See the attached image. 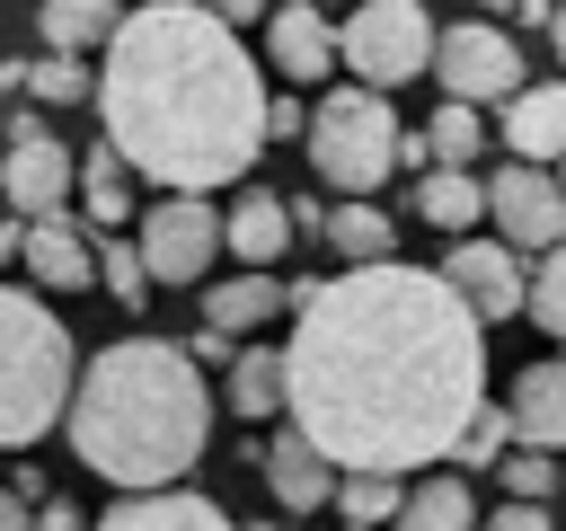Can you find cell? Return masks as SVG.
Masks as SVG:
<instances>
[{
	"instance_id": "d590c367",
	"label": "cell",
	"mask_w": 566,
	"mask_h": 531,
	"mask_svg": "<svg viewBox=\"0 0 566 531\" xmlns=\"http://www.w3.org/2000/svg\"><path fill=\"white\" fill-rule=\"evenodd\" d=\"M0 531H35V513H27V496H18V487H0Z\"/></svg>"
},
{
	"instance_id": "ab89813d",
	"label": "cell",
	"mask_w": 566,
	"mask_h": 531,
	"mask_svg": "<svg viewBox=\"0 0 566 531\" xmlns=\"http://www.w3.org/2000/svg\"><path fill=\"white\" fill-rule=\"evenodd\" d=\"M548 44H557V62H566V0L548 9Z\"/></svg>"
},
{
	"instance_id": "ee69618b",
	"label": "cell",
	"mask_w": 566,
	"mask_h": 531,
	"mask_svg": "<svg viewBox=\"0 0 566 531\" xmlns=\"http://www.w3.org/2000/svg\"><path fill=\"white\" fill-rule=\"evenodd\" d=\"M548 9H557V0H548Z\"/></svg>"
},
{
	"instance_id": "836d02e7",
	"label": "cell",
	"mask_w": 566,
	"mask_h": 531,
	"mask_svg": "<svg viewBox=\"0 0 566 531\" xmlns=\"http://www.w3.org/2000/svg\"><path fill=\"white\" fill-rule=\"evenodd\" d=\"M301 124H310V106H301V97H265V142H292Z\"/></svg>"
},
{
	"instance_id": "f1b7e54d",
	"label": "cell",
	"mask_w": 566,
	"mask_h": 531,
	"mask_svg": "<svg viewBox=\"0 0 566 531\" xmlns=\"http://www.w3.org/2000/svg\"><path fill=\"white\" fill-rule=\"evenodd\" d=\"M504 451H513V416L478 398V407H469V425L451 434V460H460V469H495Z\"/></svg>"
},
{
	"instance_id": "4316f807",
	"label": "cell",
	"mask_w": 566,
	"mask_h": 531,
	"mask_svg": "<svg viewBox=\"0 0 566 531\" xmlns=\"http://www.w3.org/2000/svg\"><path fill=\"white\" fill-rule=\"evenodd\" d=\"M478 150H486V115H478L469 97L433 106V124H424V159H451V168H469Z\"/></svg>"
},
{
	"instance_id": "3957f363",
	"label": "cell",
	"mask_w": 566,
	"mask_h": 531,
	"mask_svg": "<svg viewBox=\"0 0 566 531\" xmlns=\"http://www.w3.org/2000/svg\"><path fill=\"white\" fill-rule=\"evenodd\" d=\"M71 460L106 487H177L212 451V381L168 336H115L71 372L62 398Z\"/></svg>"
},
{
	"instance_id": "7c38bea8",
	"label": "cell",
	"mask_w": 566,
	"mask_h": 531,
	"mask_svg": "<svg viewBox=\"0 0 566 531\" xmlns=\"http://www.w3.org/2000/svg\"><path fill=\"white\" fill-rule=\"evenodd\" d=\"M18 266L35 274V292H80L97 283V230H80L71 212H35L18 230Z\"/></svg>"
},
{
	"instance_id": "44dd1931",
	"label": "cell",
	"mask_w": 566,
	"mask_h": 531,
	"mask_svg": "<svg viewBox=\"0 0 566 531\" xmlns=\"http://www.w3.org/2000/svg\"><path fill=\"white\" fill-rule=\"evenodd\" d=\"M71 195H80L88 230H124V221H133V168H124V150L97 142V150L71 168Z\"/></svg>"
},
{
	"instance_id": "2e32d148",
	"label": "cell",
	"mask_w": 566,
	"mask_h": 531,
	"mask_svg": "<svg viewBox=\"0 0 566 531\" xmlns=\"http://www.w3.org/2000/svg\"><path fill=\"white\" fill-rule=\"evenodd\" d=\"M265 496H274L283 513H318V504L336 496V460H327L301 425H283V434L265 442Z\"/></svg>"
},
{
	"instance_id": "52a82bcc",
	"label": "cell",
	"mask_w": 566,
	"mask_h": 531,
	"mask_svg": "<svg viewBox=\"0 0 566 531\" xmlns=\"http://www.w3.org/2000/svg\"><path fill=\"white\" fill-rule=\"evenodd\" d=\"M133 248L150 266V283H203L212 257H221V204L212 195H159L142 221H133Z\"/></svg>"
},
{
	"instance_id": "d6986e66",
	"label": "cell",
	"mask_w": 566,
	"mask_h": 531,
	"mask_svg": "<svg viewBox=\"0 0 566 531\" xmlns=\"http://www.w3.org/2000/svg\"><path fill=\"white\" fill-rule=\"evenodd\" d=\"M292 301H283V274L274 266H239L230 283H212L203 292V327H221V336H256L265 319H283Z\"/></svg>"
},
{
	"instance_id": "d4e9b609",
	"label": "cell",
	"mask_w": 566,
	"mask_h": 531,
	"mask_svg": "<svg viewBox=\"0 0 566 531\" xmlns=\"http://www.w3.org/2000/svg\"><path fill=\"white\" fill-rule=\"evenodd\" d=\"M115 18H124L115 0H44V18H35V35H44V53H97Z\"/></svg>"
},
{
	"instance_id": "7a4b0ae2",
	"label": "cell",
	"mask_w": 566,
	"mask_h": 531,
	"mask_svg": "<svg viewBox=\"0 0 566 531\" xmlns=\"http://www.w3.org/2000/svg\"><path fill=\"white\" fill-rule=\"evenodd\" d=\"M88 106L124 168L168 195H212L265 159V71L195 0H133L106 27Z\"/></svg>"
},
{
	"instance_id": "7402d4cb",
	"label": "cell",
	"mask_w": 566,
	"mask_h": 531,
	"mask_svg": "<svg viewBox=\"0 0 566 531\" xmlns=\"http://www.w3.org/2000/svg\"><path fill=\"white\" fill-rule=\"evenodd\" d=\"M416 212H424L442 239H460V230H478V221H486V177H469V168L433 159V168L416 177Z\"/></svg>"
},
{
	"instance_id": "ac0fdd59",
	"label": "cell",
	"mask_w": 566,
	"mask_h": 531,
	"mask_svg": "<svg viewBox=\"0 0 566 531\" xmlns=\"http://www.w3.org/2000/svg\"><path fill=\"white\" fill-rule=\"evenodd\" d=\"M504 416H513V442L566 451V354H548V363H522V372H513V398H504Z\"/></svg>"
},
{
	"instance_id": "cb8c5ba5",
	"label": "cell",
	"mask_w": 566,
	"mask_h": 531,
	"mask_svg": "<svg viewBox=\"0 0 566 531\" xmlns=\"http://www.w3.org/2000/svg\"><path fill=\"white\" fill-rule=\"evenodd\" d=\"M318 248H336L345 266H371V257H389V248H398V230H389V212H380L371 195H345V204H327Z\"/></svg>"
},
{
	"instance_id": "74e56055",
	"label": "cell",
	"mask_w": 566,
	"mask_h": 531,
	"mask_svg": "<svg viewBox=\"0 0 566 531\" xmlns=\"http://www.w3.org/2000/svg\"><path fill=\"white\" fill-rule=\"evenodd\" d=\"M18 230H27V221L9 212V221H0V266H18Z\"/></svg>"
},
{
	"instance_id": "484cf974",
	"label": "cell",
	"mask_w": 566,
	"mask_h": 531,
	"mask_svg": "<svg viewBox=\"0 0 566 531\" xmlns=\"http://www.w3.org/2000/svg\"><path fill=\"white\" fill-rule=\"evenodd\" d=\"M398 496H407V478H398V469H336V496H327V504H336L345 522H389V513H398Z\"/></svg>"
},
{
	"instance_id": "8992f818",
	"label": "cell",
	"mask_w": 566,
	"mask_h": 531,
	"mask_svg": "<svg viewBox=\"0 0 566 531\" xmlns=\"http://www.w3.org/2000/svg\"><path fill=\"white\" fill-rule=\"evenodd\" d=\"M336 62L363 88H407L433 62V9L424 0H354V18L336 27Z\"/></svg>"
},
{
	"instance_id": "603a6c76",
	"label": "cell",
	"mask_w": 566,
	"mask_h": 531,
	"mask_svg": "<svg viewBox=\"0 0 566 531\" xmlns=\"http://www.w3.org/2000/svg\"><path fill=\"white\" fill-rule=\"evenodd\" d=\"M221 398H230L248 425L283 416V345H248V336H239V354H230V372H221Z\"/></svg>"
},
{
	"instance_id": "d6a6232c",
	"label": "cell",
	"mask_w": 566,
	"mask_h": 531,
	"mask_svg": "<svg viewBox=\"0 0 566 531\" xmlns=\"http://www.w3.org/2000/svg\"><path fill=\"white\" fill-rule=\"evenodd\" d=\"M478 531H557V522H548L539 496H504L495 513H478Z\"/></svg>"
},
{
	"instance_id": "5b68a950",
	"label": "cell",
	"mask_w": 566,
	"mask_h": 531,
	"mask_svg": "<svg viewBox=\"0 0 566 531\" xmlns=\"http://www.w3.org/2000/svg\"><path fill=\"white\" fill-rule=\"evenodd\" d=\"M301 150H310V177H327L336 195H380L389 168H398V106L389 88H318L310 124H301Z\"/></svg>"
},
{
	"instance_id": "8d00e7d4",
	"label": "cell",
	"mask_w": 566,
	"mask_h": 531,
	"mask_svg": "<svg viewBox=\"0 0 566 531\" xmlns=\"http://www.w3.org/2000/svg\"><path fill=\"white\" fill-rule=\"evenodd\" d=\"M44 531H88V513L80 504H44Z\"/></svg>"
},
{
	"instance_id": "f546056e",
	"label": "cell",
	"mask_w": 566,
	"mask_h": 531,
	"mask_svg": "<svg viewBox=\"0 0 566 531\" xmlns=\"http://www.w3.org/2000/svg\"><path fill=\"white\" fill-rule=\"evenodd\" d=\"M27 97L35 106H80L88 97V53H35L27 62Z\"/></svg>"
},
{
	"instance_id": "f6af8a7d",
	"label": "cell",
	"mask_w": 566,
	"mask_h": 531,
	"mask_svg": "<svg viewBox=\"0 0 566 531\" xmlns=\"http://www.w3.org/2000/svg\"><path fill=\"white\" fill-rule=\"evenodd\" d=\"M318 9H327V0H318Z\"/></svg>"
},
{
	"instance_id": "4fadbf2b",
	"label": "cell",
	"mask_w": 566,
	"mask_h": 531,
	"mask_svg": "<svg viewBox=\"0 0 566 531\" xmlns=\"http://www.w3.org/2000/svg\"><path fill=\"white\" fill-rule=\"evenodd\" d=\"M265 53H274V71H283L292 88H318V80L336 71V27H327V9H318V0L265 9Z\"/></svg>"
},
{
	"instance_id": "4dcf8cb0",
	"label": "cell",
	"mask_w": 566,
	"mask_h": 531,
	"mask_svg": "<svg viewBox=\"0 0 566 531\" xmlns=\"http://www.w3.org/2000/svg\"><path fill=\"white\" fill-rule=\"evenodd\" d=\"M97 274H106V292H115L124 310H142V301H150V266H142V248H133V239H115V230H97Z\"/></svg>"
},
{
	"instance_id": "e0dca14e",
	"label": "cell",
	"mask_w": 566,
	"mask_h": 531,
	"mask_svg": "<svg viewBox=\"0 0 566 531\" xmlns=\"http://www.w3.org/2000/svg\"><path fill=\"white\" fill-rule=\"evenodd\" d=\"M504 150L539 159V168L566 159V80H531V88L504 97Z\"/></svg>"
},
{
	"instance_id": "7bdbcfd3",
	"label": "cell",
	"mask_w": 566,
	"mask_h": 531,
	"mask_svg": "<svg viewBox=\"0 0 566 531\" xmlns=\"http://www.w3.org/2000/svg\"><path fill=\"white\" fill-rule=\"evenodd\" d=\"M557 186H566V159H557Z\"/></svg>"
},
{
	"instance_id": "1f68e13d",
	"label": "cell",
	"mask_w": 566,
	"mask_h": 531,
	"mask_svg": "<svg viewBox=\"0 0 566 531\" xmlns=\"http://www.w3.org/2000/svg\"><path fill=\"white\" fill-rule=\"evenodd\" d=\"M495 478H504V496H539V504L557 496V460H548L539 442H522V451H504V460H495Z\"/></svg>"
},
{
	"instance_id": "e575fe53",
	"label": "cell",
	"mask_w": 566,
	"mask_h": 531,
	"mask_svg": "<svg viewBox=\"0 0 566 531\" xmlns=\"http://www.w3.org/2000/svg\"><path fill=\"white\" fill-rule=\"evenodd\" d=\"M195 9H212V18H221V27H248V18H265V9H274V0H195Z\"/></svg>"
},
{
	"instance_id": "b9f144b4",
	"label": "cell",
	"mask_w": 566,
	"mask_h": 531,
	"mask_svg": "<svg viewBox=\"0 0 566 531\" xmlns=\"http://www.w3.org/2000/svg\"><path fill=\"white\" fill-rule=\"evenodd\" d=\"M248 531H283V522H248Z\"/></svg>"
},
{
	"instance_id": "6da1fadb",
	"label": "cell",
	"mask_w": 566,
	"mask_h": 531,
	"mask_svg": "<svg viewBox=\"0 0 566 531\" xmlns=\"http://www.w3.org/2000/svg\"><path fill=\"white\" fill-rule=\"evenodd\" d=\"M301 310L283 336V416L336 469H424L486 398V327L433 266H345L283 283Z\"/></svg>"
},
{
	"instance_id": "30bf717a",
	"label": "cell",
	"mask_w": 566,
	"mask_h": 531,
	"mask_svg": "<svg viewBox=\"0 0 566 531\" xmlns=\"http://www.w3.org/2000/svg\"><path fill=\"white\" fill-rule=\"evenodd\" d=\"M433 274L469 301V319H478V327L522 319V274H531V266H522V248H504L495 230H486V239H478V230H460V239L442 248V266H433Z\"/></svg>"
},
{
	"instance_id": "ba28073f",
	"label": "cell",
	"mask_w": 566,
	"mask_h": 531,
	"mask_svg": "<svg viewBox=\"0 0 566 531\" xmlns=\"http://www.w3.org/2000/svg\"><path fill=\"white\" fill-rule=\"evenodd\" d=\"M424 71L442 80V97L495 106V97L522 88V44H513L495 18H451V27H433V62H424Z\"/></svg>"
},
{
	"instance_id": "5bb4252c",
	"label": "cell",
	"mask_w": 566,
	"mask_h": 531,
	"mask_svg": "<svg viewBox=\"0 0 566 531\" xmlns=\"http://www.w3.org/2000/svg\"><path fill=\"white\" fill-rule=\"evenodd\" d=\"M221 248H230L239 266H283V257H292V204H283L274 186H239V195L221 204Z\"/></svg>"
},
{
	"instance_id": "277c9868",
	"label": "cell",
	"mask_w": 566,
	"mask_h": 531,
	"mask_svg": "<svg viewBox=\"0 0 566 531\" xmlns=\"http://www.w3.org/2000/svg\"><path fill=\"white\" fill-rule=\"evenodd\" d=\"M80 345L53 319V301H35L27 283H0V451H27L62 425Z\"/></svg>"
},
{
	"instance_id": "f35d334b",
	"label": "cell",
	"mask_w": 566,
	"mask_h": 531,
	"mask_svg": "<svg viewBox=\"0 0 566 531\" xmlns=\"http://www.w3.org/2000/svg\"><path fill=\"white\" fill-rule=\"evenodd\" d=\"M27 88V62H0V97H18Z\"/></svg>"
},
{
	"instance_id": "8fae6325",
	"label": "cell",
	"mask_w": 566,
	"mask_h": 531,
	"mask_svg": "<svg viewBox=\"0 0 566 531\" xmlns=\"http://www.w3.org/2000/svg\"><path fill=\"white\" fill-rule=\"evenodd\" d=\"M486 230L504 248H557L566 239V186H557V168L513 159L504 177H486Z\"/></svg>"
},
{
	"instance_id": "83f0119b",
	"label": "cell",
	"mask_w": 566,
	"mask_h": 531,
	"mask_svg": "<svg viewBox=\"0 0 566 531\" xmlns=\"http://www.w3.org/2000/svg\"><path fill=\"white\" fill-rule=\"evenodd\" d=\"M522 310H531V327L566 336V239H557V248H539V266L522 274Z\"/></svg>"
},
{
	"instance_id": "9a60e30c",
	"label": "cell",
	"mask_w": 566,
	"mask_h": 531,
	"mask_svg": "<svg viewBox=\"0 0 566 531\" xmlns=\"http://www.w3.org/2000/svg\"><path fill=\"white\" fill-rule=\"evenodd\" d=\"M88 531H239V522L177 478V487H133V496L106 504V522H88Z\"/></svg>"
},
{
	"instance_id": "ffe728a7",
	"label": "cell",
	"mask_w": 566,
	"mask_h": 531,
	"mask_svg": "<svg viewBox=\"0 0 566 531\" xmlns=\"http://www.w3.org/2000/svg\"><path fill=\"white\" fill-rule=\"evenodd\" d=\"M389 531H478V496H469V469H424L407 478Z\"/></svg>"
},
{
	"instance_id": "9c48e42d",
	"label": "cell",
	"mask_w": 566,
	"mask_h": 531,
	"mask_svg": "<svg viewBox=\"0 0 566 531\" xmlns=\"http://www.w3.org/2000/svg\"><path fill=\"white\" fill-rule=\"evenodd\" d=\"M71 142L53 133V124H35V115H9V133H0V195H9V212L18 221H35V212H62L71 204Z\"/></svg>"
},
{
	"instance_id": "60d3db41",
	"label": "cell",
	"mask_w": 566,
	"mask_h": 531,
	"mask_svg": "<svg viewBox=\"0 0 566 531\" xmlns=\"http://www.w3.org/2000/svg\"><path fill=\"white\" fill-rule=\"evenodd\" d=\"M486 9H522V0H486Z\"/></svg>"
}]
</instances>
